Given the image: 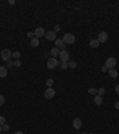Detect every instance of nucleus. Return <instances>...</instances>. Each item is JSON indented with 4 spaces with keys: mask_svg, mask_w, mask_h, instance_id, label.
Wrapping results in <instances>:
<instances>
[{
    "mask_svg": "<svg viewBox=\"0 0 119 134\" xmlns=\"http://www.w3.org/2000/svg\"><path fill=\"white\" fill-rule=\"evenodd\" d=\"M0 55H1V59L4 61H6V62H9V61L12 60V53H11V50H10L9 48L3 49L1 53H0Z\"/></svg>",
    "mask_w": 119,
    "mask_h": 134,
    "instance_id": "f257e3e1",
    "label": "nucleus"
},
{
    "mask_svg": "<svg viewBox=\"0 0 119 134\" xmlns=\"http://www.w3.org/2000/svg\"><path fill=\"white\" fill-rule=\"evenodd\" d=\"M63 43L64 44H73L74 42H75V36H74L73 34H64V36H63Z\"/></svg>",
    "mask_w": 119,
    "mask_h": 134,
    "instance_id": "f03ea898",
    "label": "nucleus"
},
{
    "mask_svg": "<svg viewBox=\"0 0 119 134\" xmlns=\"http://www.w3.org/2000/svg\"><path fill=\"white\" fill-rule=\"evenodd\" d=\"M46 66H48V68L49 69H55L57 66H58V60L56 59V58H50L48 62H46Z\"/></svg>",
    "mask_w": 119,
    "mask_h": 134,
    "instance_id": "7ed1b4c3",
    "label": "nucleus"
},
{
    "mask_svg": "<svg viewBox=\"0 0 119 134\" xmlns=\"http://www.w3.org/2000/svg\"><path fill=\"white\" fill-rule=\"evenodd\" d=\"M105 65L107 66V68H108V69L114 68L115 65H117V60H115L114 58H107V59H106Z\"/></svg>",
    "mask_w": 119,
    "mask_h": 134,
    "instance_id": "20e7f679",
    "label": "nucleus"
},
{
    "mask_svg": "<svg viewBox=\"0 0 119 134\" xmlns=\"http://www.w3.org/2000/svg\"><path fill=\"white\" fill-rule=\"evenodd\" d=\"M96 40L99 41V43H105V42L108 40V34L106 33V31H101V33H99Z\"/></svg>",
    "mask_w": 119,
    "mask_h": 134,
    "instance_id": "39448f33",
    "label": "nucleus"
},
{
    "mask_svg": "<svg viewBox=\"0 0 119 134\" xmlns=\"http://www.w3.org/2000/svg\"><path fill=\"white\" fill-rule=\"evenodd\" d=\"M58 56L61 62H69V53L67 50H61Z\"/></svg>",
    "mask_w": 119,
    "mask_h": 134,
    "instance_id": "423d86ee",
    "label": "nucleus"
},
{
    "mask_svg": "<svg viewBox=\"0 0 119 134\" xmlns=\"http://www.w3.org/2000/svg\"><path fill=\"white\" fill-rule=\"evenodd\" d=\"M55 90L52 88H48L44 92V97H45V99H51V98L55 97Z\"/></svg>",
    "mask_w": 119,
    "mask_h": 134,
    "instance_id": "0eeeda50",
    "label": "nucleus"
},
{
    "mask_svg": "<svg viewBox=\"0 0 119 134\" xmlns=\"http://www.w3.org/2000/svg\"><path fill=\"white\" fill-rule=\"evenodd\" d=\"M55 44L58 49H61V50H66V44L63 43V40H62V38H56Z\"/></svg>",
    "mask_w": 119,
    "mask_h": 134,
    "instance_id": "6e6552de",
    "label": "nucleus"
},
{
    "mask_svg": "<svg viewBox=\"0 0 119 134\" xmlns=\"http://www.w3.org/2000/svg\"><path fill=\"white\" fill-rule=\"evenodd\" d=\"M33 33H35V37H37V38H41L42 36L45 35V31H44V29L43 28H37Z\"/></svg>",
    "mask_w": 119,
    "mask_h": 134,
    "instance_id": "1a4fd4ad",
    "label": "nucleus"
},
{
    "mask_svg": "<svg viewBox=\"0 0 119 134\" xmlns=\"http://www.w3.org/2000/svg\"><path fill=\"white\" fill-rule=\"evenodd\" d=\"M44 36H45V38L48 41H55L56 40V34L54 31H46Z\"/></svg>",
    "mask_w": 119,
    "mask_h": 134,
    "instance_id": "9d476101",
    "label": "nucleus"
},
{
    "mask_svg": "<svg viewBox=\"0 0 119 134\" xmlns=\"http://www.w3.org/2000/svg\"><path fill=\"white\" fill-rule=\"evenodd\" d=\"M73 127L75 128V129H80V128L82 127V121L80 120L79 117L74 119V121H73Z\"/></svg>",
    "mask_w": 119,
    "mask_h": 134,
    "instance_id": "9b49d317",
    "label": "nucleus"
},
{
    "mask_svg": "<svg viewBox=\"0 0 119 134\" xmlns=\"http://www.w3.org/2000/svg\"><path fill=\"white\" fill-rule=\"evenodd\" d=\"M50 54L52 58H57V56L60 55V49L57 48V47H55V48H52L50 50Z\"/></svg>",
    "mask_w": 119,
    "mask_h": 134,
    "instance_id": "f8f14e48",
    "label": "nucleus"
},
{
    "mask_svg": "<svg viewBox=\"0 0 119 134\" xmlns=\"http://www.w3.org/2000/svg\"><path fill=\"white\" fill-rule=\"evenodd\" d=\"M102 102H104L102 97L99 96V95H95V97H94V103H95L96 105H101V104H102Z\"/></svg>",
    "mask_w": 119,
    "mask_h": 134,
    "instance_id": "ddd939ff",
    "label": "nucleus"
},
{
    "mask_svg": "<svg viewBox=\"0 0 119 134\" xmlns=\"http://www.w3.org/2000/svg\"><path fill=\"white\" fill-rule=\"evenodd\" d=\"M108 74H110L111 78H117L118 77V71L115 68H111V69H108Z\"/></svg>",
    "mask_w": 119,
    "mask_h": 134,
    "instance_id": "4468645a",
    "label": "nucleus"
},
{
    "mask_svg": "<svg viewBox=\"0 0 119 134\" xmlns=\"http://www.w3.org/2000/svg\"><path fill=\"white\" fill-rule=\"evenodd\" d=\"M0 77H1V78L7 77V68L4 67V66H0Z\"/></svg>",
    "mask_w": 119,
    "mask_h": 134,
    "instance_id": "2eb2a0df",
    "label": "nucleus"
},
{
    "mask_svg": "<svg viewBox=\"0 0 119 134\" xmlns=\"http://www.w3.org/2000/svg\"><path fill=\"white\" fill-rule=\"evenodd\" d=\"M99 44H100V43H99L98 40H91V41H89V46H91L92 48H98Z\"/></svg>",
    "mask_w": 119,
    "mask_h": 134,
    "instance_id": "dca6fc26",
    "label": "nucleus"
},
{
    "mask_svg": "<svg viewBox=\"0 0 119 134\" xmlns=\"http://www.w3.org/2000/svg\"><path fill=\"white\" fill-rule=\"evenodd\" d=\"M38 44H39V40L37 37L31 38V47H38Z\"/></svg>",
    "mask_w": 119,
    "mask_h": 134,
    "instance_id": "f3484780",
    "label": "nucleus"
},
{
    "mask_svg": "<svg viewBox=\"0 0 119 134\" xmlns=\"http://www.w3.org/2000/svg\"><path fill=\"white\" fill-rule=\"evenodd\" d=\"M68 67H69V68H72V69L76 68V67H78V62H76V61H69V62H68Z\"/></svg>",
    "mask_w": 119,
    "mask_h": 134,
    "instance_id": "a211bd4d",
    "label": "nucleus"
},
{
    "mask_svg": "<svg viewBox=\"0 0 119 134\" xmlns=\"http://www.w3.org/2000/svg\"><path fill=\"white\" fill-rule=\"evenodd\" d=\"M20 53H19V51H13V53H12V59H14V60H19V59H20Z\"/></svg>",
    "mask_w": 119,
    "mask_h": 134,
    "instance_id": "6ab92c4d",
    "label": "nucleus"
},
{
    "mask_svg": "<svg viewBox=\"0 0 119 134\" xmlns=\"http://www.w3.org/2000/svg\"><path fill=\"white\" fill-rule=\"evenodd\" d=\"M88 93L89 95H98V90L94 88H91V89H88Z\"/></svg>",
    "mask_w": 119,
    "mask_h": 134,
    "instance_id": "aec40b11",
    "label": "nucleus"
},
{
    "mask_svg": "<svg viewBox=\"0 0 119 134\" xmlns=\"http://www.w3.org/2000/svg\"><path fill=\"white\" fill-rule=\"evenodd\" d=\"M105 92H106V90L104 88H100L99 90H98V95H99V96H101V97L105 95Z\"/></svg>",
    "mask_w": 119,
    "mask_h": 134,
    "instance_id": "412c9836",
    "label": "nucleus"
},
{
    "mask_svg": "<svg viewBox=\"0 0 119 134\" xmlns=\"http://www.w3.org/2000/svg\"><path fill=\"white\" fill-rule=\"evenodd\" d=\"M6 123V119H5V116H0V126H3V125H5Z\"/></svg>",
    "mask_w": 119,
    "mask_h": 134,
    "instance_id": "4be33fe9",
    "label": "nucleus"
},
{
    "mask_svg": "<svg viewBox=\"0 0 119 134\" xmlns=\"http://www.w3.org/2000/svg\"><path fill=\"white\" fill-rule=\"evenodd\" d=\"M52 84H54V80H52V79H48V80H46V86L51 88V86H52Z\"/></svg>",
    "mask_w": 119,
    "mask_h": 134,
    "instance_id": "5701e85b",
    "label": "nucleus"
},
{
    "mask_svg": "<svg viewBox=\"0 0 119 134\" xmlns=\"http://www.w3.org/2000/svg\"><path fill=\"white\" fill-rule=\"evenodd\" d=\"M1 127H3V130H4V132H9V130H10V126L6 125V123H5V125H3Z\"/></svg>",
    "mask_w": 119,
    "mask_h": 134,
    "instance_id": "b1692460",
    "label": "nucleus"
},
{
    "mask_svg": "<svg viewBox=\"0 0 119 134\" xmlns=\"http://www.w3.org/2000/svg\"><path fill=\"white\" fill-rule=\"evenodd\" d=\"M61 68H62V69H67V68H68V62H61Z\"/></svg>",
    "mask_w": 119,
    "mask_h": 134,
    "instance_id": "393cba45",
    "label": "nucleus"
},
{
    "mask_svg": "<svg viewBox=\"0 0 119 134\" xmlns=\"http://www.w3.org/2000/svg\"><path fill=\"white\" fill-rule=\"evenodd\" d=\"M4 103H5V97L3 95H0V106L4 105Z\"/></svg>",
    "mask_w": 119,
    "mask_h": 134,
    "instance_id": "a878e982",
    "label": "nucleus"
},
{
    "mask_svg": "<svg viewBox=\"0 0 119 134\" xmlns=\"http://www.w3.org/2000/svg\"><path fill=\"white\" fill-rule=\"evenodd\" d=\"M6 67H10V68H12V67H14V64H13V61L11 60L7 62V65H6Z\"/></svg>",
    "mask_w": 119,
    "mask_h": 134,
    "instance_id": "bb28decb",
    "label": "nucleus"
},
{
    "mask_svg": "<svg viewBox=\"0 0 119 134\" xmlns=\"http://www.w3.org/2000/svg\"><path fill=\"white\" fill-rule=\"evenodd\" d=\"M13 64H14V67H19V66L22 65L20 60H16V61H13Z\"/></svg>",
    "mask_w": 119,
    "mask_h": 134,
    "instance_id": "cd10ccee",
    "label": "nucleus"
},
{
    "mask_svg": "<svg viewBox=\"0 0 119 134\" xmlns=\"http://www.w3.org/2000/svg\"><path fill=\"white\" fill-rule=\"evenodd\" d=\"M60 30H61V28H60V25H55V28H54V33H58Z\"/></svg>",
    "mask_w": 119,
    "mask_h": 134,
    "instance_id": "c85d7f7f",
    "label": "nucleus"
},
{
    "mask_svg": "<svg viewBox=\"0 0 119 134\" xmlns=\"http://www.w3.org/2000/svg\"><path fill=\"white\" fill-rule=\"evenodd\" d=\"M28 37L29 38H33V37H35V33H32V31L28 33Z\"/></svg>",
    "mask_w": 119,
    "mask_h": 134,
    "instance_id": "c756f323",
    "label": "nucleus"
},
{
    "mask_svg": "<svg viewBox=\"0 0 119 134\" xmlns=\"http://www.w3.org/2000/svg\"><path fill=\"white\" fill-rule=\"evenodd\" d=\"M107 69H108V68H107V66L104 65L102 67H101V72H104V73H105V72H107Z\"/></svg>",
    "mask_w": 119,
    "mask_h": 134,
    "instance_id": "7c9ffc66",
    "label": "nucleus"
},
{
    "mask_svg": "<svg viewBox=\"0 0 119 134\" xmlns=\"http://www.w3.org/2000/svg\"><path fill=\"white\" fill-rule=\"evenodd\" d=\"M114 106H115V109H118V110H119V101H118V102H115Z\"/></svg>",
    "mask_w": 119,
    "mask_h": 134,
    "instance_id": "2f4dec72",
    "label": "nucleus"
},
{
    "mask_svg": "<svg viewBox=\"0 0 119 134\" xmlns=\"http://www.w3.org/2000/svg\"><path fill=\"white\" fill-rule=\"evenodd\" d=\"M115 92L119 95V85H117V86H115Z\"/></svg>",
    "mask_w": 119,
    "mask_h": 134,
    "instance_id": "473e14b6",
    "label": "nucleus"
},
{
    "mask_svg": "<svg viewBox=\"0 0 119 134\" xmlns=\"http://www.w3.org/2000/svg\"><path fill=\"white\" fill-rule=\"evenodd\" d=\"M14 3H16V1H14V0H10V1H9V4H10V5H13Z\"/></svg>",
    "mask_w": 119,
    "mask_h": 134,
    "instance_id": "72a5a7b5",
    "label": "nucleus"
},
{
    "mask_svg": "<svg viewBox=\"0 0 119 134\" xmlns=\"http://www.w3.org/2000/svg\"><path fill=\"white\" fill-rule=\"evenodd\" d=\"M14 134H24V133H23V132H16Z\"/></svg>",
    "mask_w": 119,
    "mask_h": 134,
    "instance_id": "f704fd0d",
    "label": "nucleus"
},
{
    "mask_svg": "<svg viewBox=\"0 0 119 134\" xmlns=\"http://www.w3.org/2000/svg\"><path fill=\"white\" fill-rule=\"evenodd\" d=\"M1 130H3V127H1V126H0V133H1Z\"/></svg>",
    "mask_w": 119,
    "mask_h": 134,
    "instance_id": "c9c22d12",
    "label": "nucleus"
},
{
    "mask_svg": "<svg viewBox=\"0 0 119 134\" xmlns=\"http://www.w3.org/2000/svg\"><path fill=\"white\" fill-rule=\"evenodd\" d=\"M88 134H94V133H88Z\"/></svg>",
    "mask_w": 119,
    "mask_h": 134,
    "instance_id": "e433bc0d",
    "label": "nucleus"
},
{
    "mask_svg": "<svg viewBox=\"0 0 119 134\" xmlns=\"http://www.w3.org/2000/svg\"><path fill=\"white\" fill-rule=\"evenodd\" d=\"M83 134H87V133H83Z\"/></svg>",
    "mask_w": 119,
    "mask_h": 134,
    "instance_id": "4c0bfd02",
    "label": "nucleus"
}]
</instances>
